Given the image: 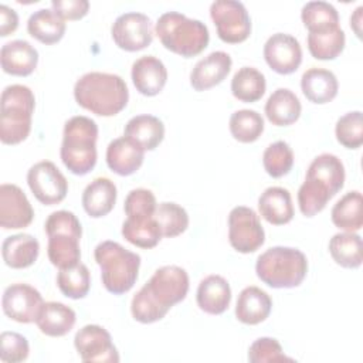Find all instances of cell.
<instances>
[{
    "label": "cell",
    "instance_id": "74e56055",
    "mask_svg": "<svg viewBox=\"0 0 363 363\" xmlns=\"http://www.w3.org/2000/svg\"><path fill=\"white\" fill-rule=\"evenodd\" d=\"M228 128L235 140L241 143H251L262 135L264 119L254 109H240L230 116Z\"/></svg>",
    "mask_w": 363,
    "mask_h": 363
},
{
    "label": "cell",
    "instance_id": "7bdbcfd3",
    "mask_svg": "<svg viewBox=\"0 0 363 363\" xmlns=\"http://www.w3.org/2000/svg\"><path fill=\"white\" fill-rule=\"evenodd\" d=\"M337 142L347 149H357L363 143V115L360 111H352L340 116L335 126Z\"/></svg>",
    "mask_w": 363,
    "mask_h": 363
},
{
    "label": "cell",
    "instance_id": "6da1fadb",
    "mask_svg": "<svg viewBox=\"0 0 363 363\" xmlns=\"http://www.w3.org/2000/svg\"><path fill=\"white\" fill-rule=\"evenodd\" d=\"M189 275L177 265H164L133 295L130 312L140 323H155L166 316L172 306L182 302L189 292Z\"/></svg>",
    "mask_w": 363,
    "mask_h": 363
},
{
    "label": "cell",
    "instance_id": "44dd1931",
    "mask_svg": "<svg viewBox=\"0 0 363 363\" xmlns=\"http://www.w3.org/2000/svg\"><path fill=\"white\" fill-rule=\"evenodd\" d=\"M271 309V296L261 288L251 285L240 292L235 305V316L241 323L258 325L269 316Z\"/></svg>",
    "mask_w": 363,
    "mask_h": 363
},
{
    "label": "cell",
    "instance_id": "30bf717a",
    "mask_svg": "<svg viewBox=\"0 0 363 363\" xmlns=\"http://www.w3.org/2000/svg\"><path fill=\"white\" fill-rule=\"evenodd\" d=\"M27 183L34 197L45 204L61 203L68 193V182L60 169L50 160H41L27 172Z\"/></svg>",
    "mask_w": 363,
    "mask_h": 363
},
{
    "label": "cell",
    "instance_id": "7c38bea8",
    "mask_svg": "<svg viewBox=\"0 0 363 363\" xmlns=\"http://www.w3.org/2000/svg\"><path fill=\"white\" fill-rule=\"evenodd\" d=\"M44 305L41 294L28 284H11L4 289L1 298L3 312L18 323L35 322Z\"/></svg>",
    "mask_w": 363,
    "mask_h": 363
},
{
    "label": "cell",
    "instance_id": "ba28073f",
    "mask_svg": "<svg viewBox=\"0 0 363 363\" xmlns=\"http://www.w3.org/2000/svg\"><path fill=\"white\" fill-rule=\"evenodd\" d=\"M210 16L218 38L227 44L242 43L251 34V18L241 1L216 0L210 6Z\"/></svg>",
    "mask_w": 363,
    "mask_h": 363
},
{
    "label": "cell",
    "instance_id": "5bb4252c",
    "mask_svg": "<svg viewBox=\"0 0 363 363\" xmlns=\"http://www.w3.org/2000/svg\"><path fill=\"white\" fill-rule=\"evenodd\" d=\"M264 58L272 71L288 75L299 68L302 62V48L294 35L277 33L265 41Z\"/></svg>",
    "mask_w": 363,
    "mask_h": 363
},
{
    "label": "cell",
    "instance_id": "cb8c5ba5",
    "mask_svg": "<svg viewBox=\"0 0 363 363\" xmlns=\"http://www.w3.org/2000/svg\"><path fill=\"white\" fill-rule=\"evenodd\" d=\"M301 89L308 101L323 105L335 99L339 89L336 75L325 68H309L302 74Z\"/></svg>",
    "mask_w": 363,
    "mask_h": 363
},
{
    "label": "cell",
    "instance_id": "ee69618b",
    "mask_svg": "<svg viewBox=\"0 0 363 363\" xmlns=\"http://www.w3.org/2000/svg\"><path fill=\"white\" fill-rule=\"evenodd\" d=\"M156 197L147 189H133L125 199V214L128 218H149L155 216Z\"/></svg>",
    "mask_w": 363,
    "mask_h": 363
},
{
    "label": "cell",
    "instance_id": "c3c4849f",
    "mask_svg": "<svg viewBox=\"0 0 363 363\" xmlns=\"http://www.w3.org/2000/svg\"><path fill=\"white\" fill-rule=\"evenodd\" d=\"M51 9L62 20H79L88 14L89 3L86 0H52Z\"/></svg>",
    "mask_w": 363,
    "mask_h": 363
},
{
    "label": "cell",
    "instance_id": "4316f807",
    "mask_svg": "<svg viewBox=\"0 0 363 363\" xmlns=\"http://www.w3.org/2000/svg\"><path fill=\"white\" fill-rule=\"evenodd\" d=\"M123 136L140 146L145 152L153 150L164 138V125L157 116L136 115L125 125Z\"/></svg>",
    "mask_w": 363,
    "mask_h": 363
},
{
    "label": "cell",
    "instance_id": "8992f818",
    "mask_svg": "<svg viewBox=\"0 0 363 363\" xmlns=\"http://www.w3.org/2000/svg\"><path fill=\"white\" fill-rule=\"evenodd\" d=\"M257 277L268 286L295 288L302 284L308 272L306 255L292 247H272L262 252L255 264Z\"/></svg>",
    "mask_w": 363,
    "mask_h": 363
},
{
    "label": "cell",
    "instance_id": "7dc6e473",
    "mask_svg": "<svg viewBox=\"0 0 363 363\" xmlns=\"http://www.w3.org/2000/svg\"><path fill=\"white\" fill-rule=\"evenodd\" d=\"M44 228L47 235L58 234V233L71 234L78 238H81L82 235V227L78 217L68 210H58L51 213L45 220Z\"/></svg>",
    "mask_w": 363,
    "mask_h": 363
},
{
    "label": "cell",
    "instance_id": "836d02e7",
    "mask_svg": "<svg viewBox=\"0 0 363 363\" xmlns=\"http://www.w3.org/2000/svg\"><path fill=\"white\" fill-rule=\"evenodd\" d=\"M308 50L316 60H335L345 48L346 35L340 26L308 34Z\"/></svg>",
    "mask_w": 363,
    "mask_h": 363
},
{
    "label": "cell",
    "instance_id": "8fae6325",
    "mask_svg": "<svg viewBox=\"0 0 363 363\" xmlns=\"http://www.w3.org/2000/svg\"><path fill=\"white\" fill-rule=\"evenodd\" d=\"M111 34L113 43L121 50L135 52L152 44L153 24L146 14L129 11L116 17L112 24Z\"/></svg>",
    "mask_w": 363,
    "mask_h": 363
},
{
    "label": "cell",
    "instance_id": "7a4b0ae2",
    "mask_svg": "<svg viewBox=\"0 0 363 363\" xmlns=\"http://www.w3.org/2000/svg\"><path fill=\"white\" fill-rule=\"evenodd\" d=\"M74 98L79 106L98 116L119 113L129 101V91L122 77L92 71L84 74L74 85Z\"/></svg>",
    "mask_w": 363,
    "mask_h": 363
},
{
    "label": "cell",
    "instance_id": "e575fe53",
    "mask_svg": "<svg viewBox=\"0 0 363 363\" xmlns=\"http://www.w3.org/2000/svg\"><path fill=\"white\" fill-rule=\"evenodd\" d=\"M78 237L71 234H51L48 235L47 254L48 259L58 269H65L75 267L81 259V248H79Z\"/></svg>",
    "mask_w": 363,
    "mask_h": 363
},
{
    "label": "cell",
    "instance_id": "3957f363",
    "mask_svg": "<svg viewBox=\"0 0 363 363\" xmlns=\"http://www.w3.org/2000/svg\"><path fill=\"white\" fill-rule=\"evenodd\" d=\"M96 139L98 125L94 119L77 115L65 122L60 156L72 174L84 176L95 167Z\"/></svg>",
    "mask_w": 363,
    "mask_h": 363
},
{
    "label": "cell",
    "instance_id": "ab89813d",
    "mask_svg": "<svg viewBox=\"0 0 363 363\" xmlns=\"http://www.w3.org/2000/svg\"><path fill=\"white\" fill-rule=\"evenodd\" d=\"M301 18L309 33L323 31L339 26L337 10L326 1H309L301 10Z\"/></svg>",
    "mask_w": 363,
    "mask_h": 363
},
{
    "label": "cell",
    "instance_id": "484cf974",
    "mask_svg": "<svg viewBox=\"0 0 363 363\" xmlns=\"http://www.w3.org/2000/svg\"><path fill=\"white\" fill-rule=\"evenodd\" d=\"M40 254V244L31 234H14L7 237L1 245L3 261L13 269L31 267Z\"/></svg>",
    "mask_w": 363,
    "mask_h": 363
},
{
    "label": "cell",
    "instance_id": "d4e9b609",
    "mask_svg": "<svg viewBox=\"0 0 363 363\" xmlns=\"http://www.w3.org/2000/svg\"><path fill=\"white\" fill-rule=\"evenodd\" d=\"M265 116L275 126L295 123L302 112L299 98L288 88L275 89L265 102Z\"/></svg>",
    "mask_w": 363,
    "mask_h": 363
},
{
    "label": "cell",
    "instance_id": "277c9868",
    "mask_svg": "<svg viewBox=\"0 0 363 363\" xmlns=\"http://www.w3.org/2000/svg\"><path fill=\"white\" fill-rule=\"evenodd\" d=\"M155 31L166 50L184 58L199 55L210 41L208 28L203 21L177 11L163 13L156 21Z\"/></svg>",
    "mask_w": 363,
    "mask_h": 363
},
{
    "label": "cell",
    "instance_id": "4dcf8cb0",
    "mask_svg": "<svg viewBox=\"0 0 363 363\" xmlns=\"http://www.w3.org/2000/svg\"><path fill=\"white\" fill-rule=\"evenodd\" d=\"M329 252L333 261L343 268H359L363 261L362 237L356 233H337L329 241Z\"/></svg>",
    "mask_w": 363,
    "mask_h": 363
},
{
    "label": "cell",
    "instance_id": "9c48e42d",
    "mask_svg": "<svg viewBox=\"0 0 363 363\" xmlns=\"http://www.w3.org/2000/svg\"><path fill=\"white\" fill-rule=\"evenodd\" d=\"M228 241L241 254L254 252L264 244L265 231L258 214L251 207L237 206L230 211Z\"/></svg>",
    "mask_w": 363,
    "mask_h": 363
},
{
    "label": "cell",
    "instance_id": "8d00e7d4",
    "mask_svg": "<svg viewBox=\"0 0 363 363\" xmlns=\"http://www.w3.org/2000/svg\"><path fill=\"white\" fill-rule=\"evenodd\" d=\"M306 176H312L325 182L336 194L345 184V166L342 160L332 153H322L316 156L308 170Z\"/></svg>",
    "mask_w": 363,
    "mask_h": 363
},
{
    "label": "cell",
    "instance_id": "bcb514c9",
    "mask_svg": "<svg viewBox=\"0 0 363 363\" xmlns=\"http://www.w3.org/2000/svg\"><path fill=\"white\" fill-rule=\"evenodd\" d=\"M30 346L27 339L17 332H1L0 359L4 363H18L28 357Z\"/></svg>",
    "mask_w": 363,
    "mask_h": 363
},
{
    "label": "cell",
    "instance_id": "e0dca14e",
    "mask_svg": "<svg viewBox=\"0 0 363 363\" xmlns=\"http://www.w3.org/2000/svg\"><path fill=\"white\" fill-rule=\"evenodd\" d=\"M130 75L136 91L145 96L157 95L167 81V69L155 55L138 58L132 65Z\"/></svg>",
    "mask_w": 363,
    "mask_h": 363
},
{
    "label": "cell",
    "instance_id": "f1b7e54d",
    "mask_svg": "<svg viewBox=\"0 0 363 363\" xmlns=\"http://www.w3.org/2000/svg\"><path fill=\"white\" fill-rule=\"evenodd\" d=\"M65 20L52 9H40L34 11L27 21V31L43 44H55L65 34Z\"/></svg>",
    "mask_w": 363,
    "mask_h": 363
},
{
    "label": "cell",
    "instance_id": "d590c367",
    "mask_svg": "<svg viewBox=\"0 0 363 363\" xmlns=\"http://www.w3.org/2000/svg\"><path fill=\"white\" fill-rule=\"evenodd\" d=\"M122 235L130 244L146 250L156 247L162 240V231L155 217L126 218L122 224Z\"/></svg>",
    "mask_w": 363,
    "mask_h": 363
},
{
    "label": "cell",
    "instance_id": "4fadbf2b",
    "mask_svg": "<svg viewBox=\"0 0 363 363\" xmlns=\"http://www.w3.org/2000/svg\"><path fill=\"white\" fill-rule=\"evenodd\" d=\"M74 346L82 362L118 363L119 353L109 332L99 325H85L74 337Z\"/></svg>",
    "mask_w": 363,
    "mask_h": 363
},
{
    "label": "cell",
    "instance_id": "ffe728a7",
    "mask_svg": "<svg viewBox=\"0 0 363 363\" xmlns=\"http://www.w3.org/2000/svg\"><path fill=\"white\" fill-rule=\"evenodd\" d=\"M196 301L199 308L208 315L224 313L231 302V288L221 275H208L199 284Z\"/></svg>",
    "mask_w": 363,
    "mask_h": 363
},
{
    "label": "cell",
    "instance_id": "f35d334b",
    "mask_svg": "<svg viewBox=\"0 0 363 363\" xmlns=\"http://www.w3.org/2000/svg\"><path fill=\"white\" fill-rule=\"evenodd\" d=\"M153 217L160 227L162 237L166 238L177 237L189 227L187 211L173 201H163L157 204Z\"/></svg>",
    "mask_w": 363,
    "mask_h": 363
},
{
    "label": "cell",
    "instance_id": "5b68a950",
    "mask_svg": "<svg viewBox=\"0 0 363 363\" xmlns=\"http://www.w3.org/2000/svg\"><path fill=\"white\" fill-rule=\"evenodd\" d=\"M94 257L101 268V279L108 292L122 295L132 289L139 274V254L126 250L116 241L106 240L95 247Z\"/></svg>",
    "mask_w": 363,
    "mask_h": 363
},
{
    "label": "cell",
    "instance_id": "83f0119b",
    "mask_svg": "<svg viewBox=\"0 0 363 363\" xmlns=\"http://www.w3.org/2000/svg\"><path fill=\"white\" fill-rule=\"evenodd\" d=\"M77 320L74 309L61 302H44L35 320L41 333L51 337H61L71 332Z\"/></svg>",
    "mask_w": 363,
    "mask_h": 363
},
{
    "label": "cell",
    "instance_id": "f546056e",
    "mask_svg": "<svg viewBox=\"0 0 363 363\" xmlns=\"http://www.w3.org/2000/svg\"><path fill=\"white\" fill-rule=\"evenodd\" d=\"M362 193L353 190L346 193L330 211L332 223L349 233H356L363 227V208H362Z\"/></svg>",
    "mask_w": 363,
    "mask_h": 363
},
{
    "label": "cell",
    "instance_id": "2e32d148",
    "mask_svg": "<svg viewBox=\"0 0 363 363\" xmlns=\"http://www.w3.org/2000/svg\"><path fill=\"white\" fill-rule=\"evenodd\" d=\"M233 61L224 51H213L201 58L190 72V85L196 91H207L221 84L231 69Z\"/></svg>",
    "mask_w": 363,
    "mask_h": 363
},
{
    "label": "cell",
    "instance_id": "d6a6232c",
    "mask_svg": "<svg viewBox=\"0 0 363 363\" xmlns=\"http://www.w3.org/2000/svg\"><path fill=\"white\" fill-rule=\"evenodd\" d=\"M265 89V77L254 67L240 68L231 79V94L241 102H257L262 98Z\"/></svg>",
    "mask_w": 363,
    "mask_h": 363
},
{
    "label": "cell",
    "instance_id": "681fc988",
    "mask_svg": "<svg viewBox=\"0 0 363 363\" xmlns=\"http://www.w3.org/2000/svg\"><path fill=\"white\" fill-rule=\"evenodd\" d=\"M18 27V16L16 10L6 4L0 6V35L7 37Z\"/></svg>",
    "mask_w": 363,
    "mask_h": 363
},
{
    "label": "cell",
    "instance_id": "1f68e13d",
    "mask_svg": "<svg viewBox=\"0 0 363 363\" xmlns=\"http://www.w3.org/2000/svg\"><path fill=\"white\" fill-rule=\"evenodd\" d=\"M333 196L335 193L325 182L312 176H305V182L298 190L299 210L303 216L313 217L326 207Z\"/></svg>",
    "mask_w": 363,
    "mask_h": 363
},
{
    "label": "cell",
    "instance_id": "7402d4cb",
    "mask_svg": "<svg viewBox=\"0 0 363 363\" xmlns=\"http://www.w3.org/2000/svg\"><path fill=\"white\" fill-rule=\"evenodd\" d=\"M258 210L264 220L274 225L288 224L294 218L291 193L278 186L265 189L258 199Z\"/></svg>",
    "mask_w": 363,
    "mask_h": 363
},
{
    "label": "cell",
    "instance_id": "ac0fdd59",
    "mask_svg": "<svg viewBox=\"0 0 363 363\" xmlns=\"http://www.w3.org/2000/svg\"><path fill=\"white\" fill-rule=\"evenodd\" d=\"M0 61L6 74L27 77L37 68L38 51L26 40H13L1 47Z\"/></svg>",
    "mask_w": 363,
    "mask_h": 363
},
{
    "label": "cell",
    "instance_id": "f6af8a7d",
    "mask_svg": "<svg viewBox=\"0 0 363 363\" xmlns=\"http://www.w3.org/2000/svg\"><path fill=\"white\" fill-rule=\"evenodd\" d=\"M248 360L251 363H271V362H294L282 350L281 343L274 337H258L248 349Z\"/></svg>",
    "mask_w": 363,
    "mask_h": 363
},
{
    "label": "cell",
    "instance_id": "52a82bcc",
    "mask_svg": "<svg viewBox=\"0 0 363 363\" xmlns=\"http://www.w3.org/2000/svg\"><path fill=\"white\" fill-rule=\"evenodd\" d=\"M35 108L33 91L21 84L3 89L0 98V140L4 145H18L31 130V118Z\"/></svg>",
    "mask_w": 363,
    "mask_h": 363
},
{
    "label": "cell",
    "instance_id": "60d3db41",
    "mask_svg": "<svg viewBox=\"0 0 363 363\" xmlns=\"http://www.w3.org/2000/svg\"><path fill=\"white\" fill-rule=\"evenodd\" d=\"M57 285L60 291L71 299L85 298L91 288V275L85 264L60 269L57 275Z\"/></svg>",
    "mask_w": 363,
    "mask_h": 363
},
{
    "label": "cell",
    "instance_id": "603a6c76",
    "mask_svg": "<svg viewBox=\"0 0 363 363\" xmlns=\"http://www.w3.org/2000/svg\"><path fill=\"white\" fill-rule=\"evenodd\" d=\"M116 186L108 177L94 179L82 193V207L92 218L109 214L116 203Z\"/></svg>",
    "mask_w": 363,
    "mask_h": 363
},
{
    "label": "cell",
    "instance_id": "f907efd6",
    "mask_svg": "<svg viewBox=\"0 0 363 363\" xmlns=\"http://www.w3.org/2000/svg\"><path fill=\"white\" fill-rule=\"evenodd\" d=\"M362 11H363V6H359L350 16V27L354 31L357 38H362Z\"/></svg>",
    "mask_w": 363,
    "mask_h": 363
},
{
    "label": "cell",
    "instance_id": "b9f144b4",
    "mask_svg": "<svg viewBox=\"0 0 363 363\" xmlns=\"http://www.w3.org/2000/svg\"><path fill=\"white\" fill-rule=\"evenodd\" d=\"M262 164L265 172L274 179L288 174L294 166V152L291 146L284 140L271 143L264 150Z\"/></svg>",
    "mask_w": 363,
    "mask_h": 363
},
{
    "label": "cell",
    "instance_id": "d6986e66",
    "mask_svg": "<svg viewBox=\"0 0 363 363\" xmlns=\"http://www.w3.org/2000/svg\"><path fill=\"white\" fill-rule=\"evenodd\" d=\"M145 159V150L130 139L121 136L106 147V164L119 176H130L139 170Z\"/></svg>",
    "mask_w": 363,
    "mask_h": 363
},
{
    "label": "cell",
    "instance_id": "9a60e30c",
    "mask_svg": "<svg viewBox=\"0 0 363 363\" xmlns=\"http://www.w3.org/2000/svg\"><path fill=\"white\" fill-rule=\"evenodd\" d=\"M34 218V210L26 193L16 184L0 186V225L4 230L26 228Z\"/></svg>",
    "mask_w": 363,
    "mask_h": 363
}]
</instances>
